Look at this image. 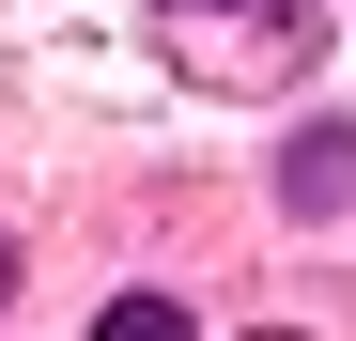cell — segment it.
Instances as JSON below:
<instances>
[{
  "label": "cell",
  "mask_w": 356,
  "mask_h": 341,
  "mask_svg": "<svg viewBox=\"0 0 356 341\" xmlns=\"http://www.w3.org/2000/svg\"><path fill=\"white\" fill-rule=\"evenodd\" d=\"M0 279H16V264H0Z\"/></svg>",
  "instance_id": "cell-4"
},
{
  "label": "cell",
  "mask_w": 356,
  "mask_h": 341,
  "mask_svg": "<svg viewBox=\"0 0 356 341\" xmlns=\"http://www.w3.org/2000/svg\"><path fill=\"white\" fill-rule=\"evenodd\" d=\"M186 16H217V0H186ZM248 16H264L279 47H310V0H248Z\"/></svg>",
  "instance_id": "cell-3"
},
{
  "label": "cell",
  "mask_w": 356,
  "mask_h": 341,
  "mask_svg": "<svg viewBox=\"0 0 356 341\" xmlns=\"http://www.w3.org/2000/svg\"><path fill=\"white\" fill-rule=\"evenodd\" d=\"M93 341H186V310H170V295H108V310H93Z\"/></svg>",
  "instance_id": "cell-2"
},
{
  "label": "cell",
  "mask_w": 356,
  "mask_h": 341,
  "mask_svg": "<svg viewBox=\"0 0 356 341\" xmlns=\"http://www.w3.org/2000/svg\"><path fill=\"white\" fill-rule=\"evenodd\" d=\"M279 202H294V217H341V202H356V125H310V140H294Z\"/></svg>",
  "instance_id": "cell-1"
}]
</instances>
